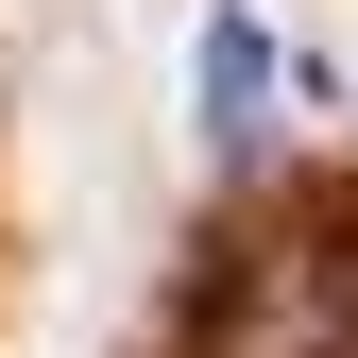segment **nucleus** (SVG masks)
Returning a JSON list of instances; mask_svg holds the SVG:
<instances>
[{"label":"nucleus","mask_w":358,"mask_h":358,"mask_svg":"<svg viewBox=\"0 0 358 358\" xmlns=\"http://www.w3.org/2000/svg\"><path fill=\"white\" fill-rule=\"evenodd\" d=\"M256 85H273V52H256V34H239V17H222V34H205V103H222V120H239V103H256Z\"/></svg>","instance_id":"obj_1"}]
</instances>
